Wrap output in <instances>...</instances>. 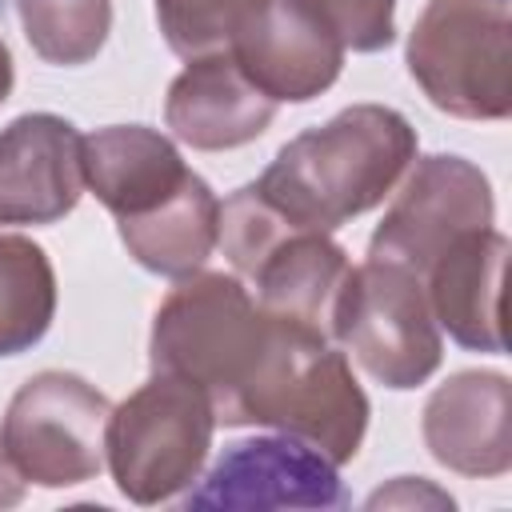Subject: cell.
Wrapping results in <instances>:
<instances>
[{"label":"cell","instance_id":"1","mask_svg":"<svg viewBox=\"0 0 512 512\" xmlns=\"http://www.w3.org/2000/svg\"><path fill=\"white\" fill-rule=\"evenodd\" d=\"M416 160V128L388 104H352L328 124L292 136L252 180L296 228L336 232L376 208Z\"/></svg>","mask_w":512,"mask_h":512},{"label":"cell","instance_id":"2","mask_svg":"<svg viewBox=\"0 0 512 512\" xmlns=\"http://www.w3.org/2000/svg\"><path fill=\"white\" fill-rule=\"evenodd\" d=\"M276 320L256 296L224 272H192L164 296L152 320L148 360L152 372L196 384L216 424H232L236 400L256 376Z\"/></svg>","mask_w":512,"mask_h":512},{"label":"cell","instance_id":"3","mask_svg":"<svg viewBox=\"0 0 512 512\" xmlns=\"http://www.w3.org/2000/svg\"><path fill=\"white\" fill-rule=\"evenodd\" d=\"M240 424L276 428L320 448L332 464H348L368 432V396L328 336L276 320L268 352L240 392L228 428Z\"/></svg>","mask_w":512,"mask_h":512},{"label":"cell","instance_id":"4","mask_svg":"<svg viewBox=\"0 0 512 512\" xmlns=\"http://www.w3.org/2000/svg\"><path fill=\"white\" fill-rule=\"evenodd\" d=\"M408 72L440 112L504 120L512 112L508 0H428L408 32Z\"/></svg>","mask_w":512,"mask_h":512},{"label":"cell","instance_id":"5","mask_svg":"<svg viewBox=\"0 0 512 512\" xmlns=\"http://www.w3.org/2000/svg\"><path fill=\"white\" fill-rule=\"evenodd\" d=\"M216 432L208 396L180 380L152 372L124 404L112 408L104 432V464L132 504H164L196 484Z\"/></svg>","mask_w":512,"mask_h":512},{"label":"cell","instance_id":"6","mask_svg":"<svg viewBox=\"0 0 512 512\" xmlns=\"http://www.w3.org/2000/svg\"><path fill=\"white\" fill-rule=\"evenodd\" d=\"M332 340L376 384L396 392L424 384L444 356L424 280L384 260H364L348 272L332 312Z\"/></svg>","mask_w":512,"mask_h":512},{"label":"cell","instance_id":"7","mask_svg":"<svg viewBox=\"0 0 512 512\" xmlns=\"http://www.w3.org/2000/svg\"><path fill=\"white\" fill-rule=\"evenodd\" d=\"M112 404L76 372L28 376L4 408L0 444L24 484L72 488L104 468V432Z\"/></svg>","mask_w":512,"mask_h":512},{"label":"cell","instance_id":"8","mask_svg":"<svg viewBox=\"0 0 512 512\" xmlns=\"http://www.w3.org/2000/svg\"><path fill=\"white\" fill-rule=\"evenodd\" d=\"M496 216L488 176L452 152H436L416 160L392 208L376 224L368 240V260L400 264L416 276L432 268V260L464 232L488 228Z\"/></svg>","mask_w":512,"mask_h":512},{"label":"cell","instance_id":"9","mask_svg":"<svg viewBox=\"0 0 512 512\" xmlns=\"http://www.w3.org/2000/svg\"><path fill=\"white\" fill-rule=\"evenodd\" d=\"M344 52L332 24L304 0H248L228 36L236 68L276 104H304L328 92Z\"/></svg>","mask_w":512,"mask_h":512},{"label":"cell","instance_id":"10","mask_svg":"<svg viewBox=\"0 0 512 512\" xmlns=\"http://www.w3.org/2000/svg\"><path fill=\"white\" fill-rule=\"evenodd\" d=\"M184 508H348L336 464L296 436H252L228 444L196 476Z\"/></svg>","mask_w":512,"mask_h":512},{"label":"cell","instance_id":"11","mask_svg":"<svg viewBox=\"0 0 512 512\" xmlns=\"http://www.w3.org/2000/svg\"><path fill=\"white\" fill-rule=\"evenodd\" d=\"M84 192V136L56 112H24L0 132V224H56Z\"/></svg>","mask_w":512,"mask_h":512},{"label":"cell","instance_id":"12","mask_svg":"<svg viewBox=\"0 0 512 512\" xmlns=\"http://www.w3.org/2000/svg\"><path fill=\"white\" fill-rule=\"evenodd\" d=\"M428 452L460 476L512 468V384L500 372H456L424 404Z\"/></svg>","mask_w":512,"mask_h":512},{"label":"cell","instance_id":"13","mask_svg":"<svg viewBox=\"0 0 512 512\" xmlns=\"http://www.w3.org/2000/svg\"><path fill=\"white\" fill-rule=\"evenodd\" d=\"M504 264L508 236L488 228L456 236L420 276L436 324L472 352H504Z\"/></svg>","mask_w":512,"mask_h":512},{"label":"cell","instance_id":"14","mask_svg":"<svg viewBox=\"0 0 512 512\" xmlns=\"http://www.w3.org/2000/svg\"><path fill=\"white\" fill-rule=\"evenodd\" d=\"M276 116V100H268L228 56V48L192 56L188 68L168 84L164 100V124L176 140L200 148V152H224L240 148Z\"/></svg>","mask_w":512,"mask_h":512},{"label":"cell","instance_id":"15","mask_svg":"<svg viewBox=\"0 0 512 512\" xmlns=\"http://www.w3.org/2000/svg\"><path fill=\"white\" fill-rule=\"evenodd\" d=\"M188 172L180 148L148 124H108L84 136V188H92L116 220L160 208Z\"/></svg>","mask_w":512,"mask_h":512},{"label":"cell","instance_id":"16","mask_svg":"<svg viewBox=\"0 0 512 512\" xmlns=\"http://www.w3.org/2000/svg\"><path fill=\"white\" fill-rule=\"evenodd\" d=\"M348 272V252L328 240V232L296 228L256 264L248 280L268 316L332 340V312Z\"/></svg>","mask_w":512,"mask_h":512},{"label":"cell","instance_id":"17","mask_svg":"<svg viewBox=\"0 0 512 512\" xmlns=\"http://www.w3.org/2000/svg\"><path fill=\"white\" fill-rule=\"evenodd\" d=\"M128 256L156 276H192L208 264L220 240V200L208 180L188 172V180L152 212L136 220H116Z\"/></svg>","mask_w":512,"mask_h":512},{"label":"cell","instance_id":"18","mask_svg":"<svg viewBox=\"0 0 512 512\" xmlns=\"http://www.w3.org/2000/svg\"><path fill=\"white\" fill-rule=\"evenodd\" d=\"M56 316V272L28 236H0V356H20L44 340Z\"/></svg>","mask_w":512,"mask_h":512},{"label":"cell","instance_id":"19","mask_svg":"<svg viewBox=\"0 0 512 512\" xmlns=\"http://www.w3.org/2000/svg\"><path fill=\"white\" fill-rule=\"evenodd\" d=\"M24 40L48 64H88L112 28L108 0H16Z\"/></svg>","mask_w":512,"mask_h":512},{"label":"cell","instance_id":"20","mask_svg":"<svg viewBox=\"0 0 512 512\" xmlns=\"http://www.w3.org/2000/svg\"><path fill=\"white\" fill-rule=\"evenodd\" d=\"M248 0H156V20L168 48L184 60L228 48V36Z\"/></svg>","mask_w":512,"mask_h":512},{"label":"cell","instance_id":"21","mask_svg":"<svg viewBox=\"0 0 512 512\" xmlns=\"http://www.w3.org/2000/svg\"><path fill=\"white\" fill-rule=\"evenodd\" d=\"M312 4L344 48L384 52L396 40V0H304Z\"/></svg>","mask_w":512,"mask_h":512},{"label":"cell","instance_id":"22","mask_svg":"<svg viewBox=\"0 0 512 512\" xmlns=\"http://www.w3.org/2000/svg\"><path fill=\"white\" fill-rule=\"evenodd\" d=\"M392 504H404V508H412V504H440V508H452V496L440 492V488H432V484L420 480V476H400V480H392L388 488H376V492L368 496V508H392Z\"/></svg>","mask_w":512,"mask_h":512},{"label":"cell","instance_id":"23","mask_svg":"<svg viewBox=\"0 0 512 512\" xmlns=\"http://www.w3.org/2000/svg\"><path fill=\"white\" fill-rule=\"evenodd\" d=\"M24 500V476L16 472V464L8 460L4 444H0V508H12Z\"/></svg>","mask_w":512,"mask_h":512},{"label":"cell","instance_id":"24","mask_svg":"<svg viewBox=\"0 0 512 512\" xmlns=\"http://www.w3.org/2000/svg\"><path fill=\"white\" fill-rule=\"evenodd\" d=\"M12 84H16V68H12V52L8 44L0 40V104L12 96Z\"/></svg>","mask_w":512,"mask_h":512}]
</instances>
